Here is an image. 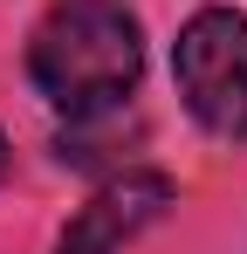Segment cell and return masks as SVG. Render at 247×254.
<instances>
[{
  "instance_id": "cell-4",
  "label": "cell",
  "mask_w": 247,
  "mask_h": 254,
  "mask_svg": "<svg viewBox=\"0 0 247 254\" xmlns=\"http://www.w3.org/2000/svg\"><path fill=\"white\" fill-rule=\"evenodd\" d=\"M0 179H7V137H0Z\"/></svg>"
},
{
  "instance_id": "cell-2",
  "label": "cell",
  "mask_w": 247,
  "mask_h": 254,
  "mask_svg": "<svg viewBox=\"0 0 247 254\" xmlns=\"http://www.w3.org/2000/svg\"><path fill=\"white\" fill-rule=\"evenodd\" d=\"M172 76L185 110L213 137H247V14L234 7H199L179 48H172Z\"/></svg>"
},
{
  "instance_id": "cell-1",
  "label": "cell",
  "mask_w": 247,
  "mask_h": 254,
  "mask_svg": "<svg viewBox=\"0 0 247 254\" xmlns=\"http://www.w3.org/2000/svg\"><path fill=\"white\" fill-rule=\"evenodd\" d=\"M144 76V28L124 0H55L28 35V83L69 124L110 117Z\"/></svg>"
},
{
  "instance_id": "cell-3",
  "label": "cell",
  "mask_w": 247,
  "mask_h": 254,
  "mask_svg": "<svg viewBox=\"0 0 247 254\" xmlns=\"http://www.w3.org/2000/svg\"><path fill=\"white\" fill-rule=\"evenodd\" d=\"M172 199H179V186L165 172H117V179H103L89 192V206H76L55 254H124Z\"/></svg>"
}]
</instances>
